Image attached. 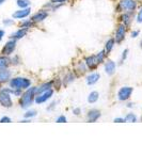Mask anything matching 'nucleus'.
Returning <instances> with one entry per match:
<instances>
[{"label": "nucleus", "mask_w": 142, "mask_h": 160, "mask_svg": "<svg viewBox=\"0 0 142 160\" xmlns=\"http://www.w3.org/2000/svg\"><path fill=\"white\" fill-rule=\"evenodd\" d=\"M31 84V81L27 78L23 77H17V78L12 79L10 81V87L13 90H21V89H28Z\"/></svg>", "instance_id": "2"}, {"label": "nucleus", "mask_w": 142, "mask_h": 160, "mask_svg": "<svg viewBox=\"0 0 142 160\" xmlns=\"http://www.w3.org/2000/svg\"><path fill=\"white\" fill-rule=\"evenodd\" d=\"M11 77V72L7 68H0V82L8 81Z\"/></svg>", "instance_id": "13"}, {"label": "nucleus", "mask_w": 142, "mask_h": 160, "mask_svg": "<svg viewBox=\"0 0 142 160\" xmlns=\"http://www.w3.org/2000/svg\"><path fill=\"white\" fill-rule=\"evenodd\" d=\"M5 0H0V5H2V3L5 2Z\"/></svg>", "instance_id": "39"}, {"label": "nucleus", "mask_w": 142, "mask_h": 160, "mask_svg": "<svg viewBox=\"0 0 142 160\" xmlns=\"http://www.w3.org/2000/svg\"><path fill=\"white\" fill-rule=\"evenodd\" d=\"M73 112H74L75 115H79L80 114V108H75L74 110H73Z\"/></svg>", "instance_id": "36"}, {"label": "nucleus", "mask_w": 142, "mask_h": 160, "mask_svg": "<svg viewBox=\"0 0 142 160\" xmlns=\"http://www.w3.org/2000/svg\"><path fill=\"white\" fill-rule=\"evenodd\" d=\"M66 122V117L64 115H61L57 119V123H65Z\"/></svg>", "instance_id": "28"}, {"label": "nucleus", "mask_w": 142, "mask_h": 160, "mask_svg": "<svg viewBox=\"0 0 142 160\" xmlns=\"http://www.w3.org/2000/svg\"><path fill=\"white\" fill-rule=\"evenodd\" d=\"M17 5L21 9H25L30 5V1L29 0H17Z\"/></svg>", "instance_id": "22"}, {"label": "nucleus", "mask_w": 142, "mask_h": 160, "mask_svg": "<svg viewBox=\"0 0 142 160\" xmlns=\"http://www.w3.org/2000/svg\"><path fill=\"white\" fill-rule=\"evenodd\" d=\"M140 46H141V48H142V41H141V43H140Z\"/></svg>", "instance_id": "40"}, {"label": "nucleus", "mask_w": 142, "mask_h": 160, "mask_svg": "<svg viewBox=\"0 0 142 160\" xmlns=\"http://www.w3.org/2000/svg\"><path fill=\"white\" fill-rule=\"evenodd\" d=\"M106 51L105 50H101V51H99L98 54H96V59H97V62L99 63H103V61H104L105 57H106Z\"/></svg>", "instance_id": "21"}, {"label": "nucleus", "mask_w": 142, "mask_h": 160, "mask_svg": "<svg viewBox=\"0 0 142 160\" xmlns=\"http://www.w3.org/2000/svg\"><path fill=\"white\" fill-rule=\"evenodd\" d=\"M134 89L130 88V87H124V88H121L117 93V98L122 102H124V100H127L129 97L131 96V93H133Z\"/></svg>", "instance_id": "5"}, {"label": "nucleus", "mask_w": 142, "mask_h": 160, "mask_svg": "<svg viewBox=\"0 0 142 160\" xmlns=\"http://www.w3.org/2000/svg\"><path fill=\"white\" fill-rule=\"evenodd\" d=\"M3 35H5V31H3V30H0V41L2 40Z\"/></svg>", "instance_id": "38"}, {"label": "nucleus", "mask_w": 142, "mask_h": 160, "mask_svg": "<svg viewBox=\"0 0 142 160\" xmlns=\"http://www.w3.org/2000/svg\"><path fill=\"white\" fill-rule=\"evenodd\" d=\"M52 93H54L52 89H49V90L40 93V94H38L35 96V103L36 104H43V103H45L46 100H48L52 96Z\"/></svg>", "instance_id": "6"}, {"label": "nucleus", "mask_w": 142, "mask_h": 160, "mask_svg": "<svg viewBox=\"0 0 142 160\" xmlns=\"http://www.w3.org/2000/svg\"><path fill=\"white\" fill-rule=\"evenodd\" d=\"M101 116V112L98 110H91L88 113V121L89 122H96Z\"/></svg>", "instance_id": "15"}, {"label": "nucleus", "mask_w": 142, "mask_h": 160, "mask_svg": "<svg viewBox=\"0 0 142 160\" xmlns=\"http://www.w3.org/2000/svg\"><path fill=\"white\" fill-rule=\"evenodd\" d=\"M36 115V112L34 110H31V111H28L27 113H25V117L26 119H30V117H33Z\"/></svg>", "instance_id": "26"}, {"label": "nucleus", "mask_w": 142, "mask_h": 160, "mask_svg": "<svg viewBox=\"0 0 142 160\" xmlns=\"http://www.w3.org/2000/svg\"><path fill=\"white\" fill-rule=\"evenodd\" d=\"M121 19H122V21L124 23V25L125 26H127V25H129L130 24V16L128 15V14H123L122 15V17H121Z\"/></svg>", "instance_id": "23"}, {"label": "nucleus", "mask_w": 142, "mask_h": 160, "mask_svg": "<svg viewBox=\"0 0 142 160\" xmlns=\"http://www.w3.org/2000/svg\"><path fill=\"white\" fill-rule=\"evenodd\" d=\"M138 35H139V31H134L131 33V38H137Z\"/></svg>", "instance_id": "37"}, {"label": "nucleus", "mask_w": 142, "mask_h": 160, "mask_svg": "<svg viewBox=\"0 0 142 160\" xmlns=\"http://www.w3.org/2000/svg\"><path fill=\"white\" fill-rule=\"evenodd\" d=\"M120 9L125 12H133L137 7L135 0H120Z\"/></svg>", "instance_id": "3"}, {"label": "nucleus", "mask_w": 142, "mask_h": 160, "mask_svg": "<svg viewBox=\"0 0 142 160\" xmlns=\"http://www.w3.org/2000/svg\"><path fill=\"white\" fill-rule=\"evenodd\" d=\"M113 45H114V40H113V38L108 40V42L106 43V46H105V51H106L107 54L111 51V49L113 48Z\"/></svg>", "instance_id": "20"}, {"label": "nucleus", "mask_w": 142, "mask_h": 160, "mask_svg": "<svg viewBox=\"0 0 142 160\" xmlns=\"http://www.w3.org/2000/svg\"><path fill=\"white\" fill-rule=\"evenodd\" d=\"M137 21L139 24H141L142 23V9L139 11V13H138V15H137Z\"/></svg>", "instance_id": "29"}, {"label": "nucleus", "mask_w": 142, "mask_h": 160, "mask_svg": "<svg viewBox=\"0 0 142 160\" xmlns=\"http://www.w3.org/2000/svg\"><path fill=\"white\" fill-rule=\"evenodd\" d=\"M98 92H96V91H93V92H91L90 94H89L88 96V102L90 103V104H94V103L97 102V99H98Z\"/></svg>", "instance_id": "18"}, {"label": "nucleus", "mask_w": 142, "mask_h": 160, "mask_svg": "<svg viewBox=\"0 0 142 160\" xmlns=\"http://www.w3.org/2000/svg\"><path fill=\"white\" fill-rule=\"evenodd\" d=\"M3 24H5V25H12V24H13V21H12V19H5V21H3Z\"/></svg>", "instance_id": "34"}, {"label": "nucleus", "mask_w": 142, "mask_h": 160, "mask_svg": "<svg viewBox=\"0 0 142 160\" xmlns=\"http://www.w3.org/2000/svg\"><path fill=\"white\" fill-rule=\"evenodd\" d=\"M10 64V59L7 57H0V68H7Z\"/></svg>", "instance_id": "19"}, {"label": "nucleus", "mask_w": 142, "mask_h": 160, "mask_svg": "<svg viewBox=\"0 0 142 160\" xmlns=\"http://www.w3.org/2000/svg\"><path fill=\"white\" fill-rule=\"evenodd\" d=\"M32 25H33V21H24V23L21 24V28H26V29H28V28H31Z\"/></svg>", "instance_id": "25"}, {"label": "nucleus", "mask_w": 142, "mask_h": 160, "mask_svg": "<svg viewBox=\"0 0 142 160\" xmlns=\"http://www.w3.org/2000/svg\"><path fill=\"white\" fill-rule=\"evenodd\" d=\"M27 31H28V29H26V28H21V29L17 30L15 33L12 34V38H13L14 40H19V38H24V36L26 35Z\"/></svg>", "instance_id": "16"}, {"label": "nucleus", "mask_w": 142, "mask_h": 160, "mask_svg": "<svg viewBox=\"0 0 142 160\" xmlns=\"http://www.w3.org/2000/svg\"><path fill=\"white\" fill-rule=\"evenodd\" d=\"M51 86H52V82H47V83L42 84V86L38 87V88H35V93L40 94V93L44 92V91L49 90V89H51Z\"/></svg>", "instance_id": "17"}, {"label": "nucleus", "mask_w": 142, "mask_h": 160, "mask_svg": "<svg viewBox=\"0 0 142 160\" xmlns=\"http://www.w3.org/2000/svg\"><path fill=\"white\" fill-rule=\"evenodd\" d=\"M125 121L126 122H136L137 121V117L134 113H128V114L125 116Z\"/></svg>", "instance_id": "24"}, {"label": "nucleus", "mask_w": 142, "mask_h": 160, "mask_svg": "<svg viewBox=\"0 0 142 160\" xmlns=\"http://www.w3.org/2000/svg\"><path fill=\"white\" fill-rule=\"evenodd\" d=\"M0 104L5 108H10L13 105L11 96H10V92L8 90H2L0 92Z\"/></svg>", "instance_id": "4"}, {"label": "nucleus", "mask_w": 142, "mask_h": 160, "mask_svg": "<svg viewBox=\"0 0 142 160\" xmlns=\"http://www.w3.org/2000/svg\"><path fill=\"white\" fill-rule=\"evenodd\" d=\"M68 0H51V3H64Z\"/></svg>", "instance_id": "33"}, {"label": "nucleus", "mask_w": 142, "mask_h": 160, "mask_svg": "<svg viewBox=\"0 0 142 160\" xmlns=\"http://www.w3.org/2000/svg\"><path fill=\"white\" fill-rule=\"evenodd\" d=\"M0 122H1V123H10V122H11V119H10V117H8V116H3V117H1Z\"/></svg>", "instance_id": "30"}, {"label": "nucleus", "mask_w": 142, "mask_h": 160, "mask_svg": "<svg viewBox=\"0 0 142 160\" xmlns=\"http://www.w3.org/2000/svg\"><path fill=\"white\" fill-rule=\"evenodd\" d=\"M105 72L106 74H108L109 76L114 74L115 72V63L113 61H108L105 64Z\"/></svg>", "instance_id": "14"}, {"label": "nucleus", "mask_w": 142, "mask_h": 160, "mask_svg": "<svg viewBox=\"0 0 142 160\" xmlns=\"http://www.w3.org/2000/svg\"><path fill=\"white\" fill-rule=\"evenodd\" d=\"M127 54H128V49H125L124 51H123V54H122V59H121V61L123 62L126 59V57H127ZM121 62V63H122Z\"/></svg>", "instance_id": "31"}, {"label": "nucleus", "mask_w": 142, "mask_h": 160, "mask_svg": "<svg viewBox=\"0 0 142 160\" xmlns=\"http://www.w3.org/2000/svg\"><path fill=\"white\" fill-rule=\"evenodd\" d=\"M16 47V42L15 40H12V41H9L7 44L5 45V47H3L2 49V54H5V56H9V54H11L12 52L14 51V49H15Z\"/></svg>", "instance_id": "8"}, {"label": "nucleus", "mask_w": 142, "mask_h": 160, "mask_svg": "<svg viewBox=\"0 0 142 160\" xmlns=\"http://www.w3.org/2000/svg\"><path fill=\"white\" fill-rule=\"evenodd\" d=\"M99 78H101V75H99L98 73H93V74L89 75V76L87 77V83H88L89 86H93V84H95L98 81Z\"/></svg>", "instance_id": "12"}, {"label": "nucleus", "mask_w": 142, "mask_h": 160, "mask_svg": "<svg viewBox=\"0 0 142 160\" xmlns=\"http://www.w3.org/2000/svg\"><path fill=\"white\" fill-rule=\"evenodd\" d=\"M35 96V88H29L21 96V99H20V106L21 108L26 109L32 104L33 102V98Z\"/></svg>", "instance_id": "1"}, {"label": "nucleus", "mask_w": 142, "mask_h": 160, "mask_svg": "<svg viewBox=\"0 0 142 160\" xmlns=\"http://www.w3.org/2000/svg\"><path fill=\"white\" fill-rule=\"evenodd\" d=\"M48 16V13L44 10L35 13L33 16H32V21H35V23H38V21H43L44 19H46V17Z\"/></svg>", "instance_id": "10"}, {"label": "nucleus", "mask_w": 142, "mask_h": 160, "mask_svg": "<svg viewBox=\"0 0 142 160\" xmlns=\"http://www.w3.org/2000/svg\"><path fill=\"white\" fill-rule=\"evenodd\" d=\"M30 8H25V9H21L19 11H16L15 13H13V18H16V19H20V18H25L27 16H29L30 14Z\"/></svg>", "instance_id": "9"}, {"label": "nucleus", "mask_w": 142, "mask_h": 160, "mask_svg": "<svg viewBox=\"0 0 142 160\" xmlns=\"http://www.w3.org/2000/svg\"><path fill=\"white\" fill-rule=\"evenodd\" d=\"M65 79L66 80H64V84H68V83H70V82H72L73 80H74V76H73L72 74H68V76L65 77Z\"/></svg>", "instance_id": "27"}, {"label": "nucleus", "mask_w": 142, "mask_h": 160, "mask_svg": "<svg viewBox=\"0 0 142 160\" xmlns=\"http://www.w3.org/2000/svg\"><path fill=\"white\" fill-rule=\"evenodd\" d=\"M79 70H80V72H82V73L86 72V65H84V64H82V63L79 64Z\"/></svg>", "instance_id": "32"}, {"label": "nucleus", "mask_w": 142, "mask_h": 160, "mask_svg": "<svg viewBox=\"0 0 142 160\" xmlns=\"http://www.w3.org/2000/svg\"><path fill=\"white\" fill-rule=\"evenodd\" d=\"M126 26L125 25H120L117 29V32H115V40L117 43H121L125 38V33H126V29H125Z\"/></svg>", "instance_id": "7"}, {"label": "nucleus", "mask_w": 142, "mask_h": 160, "mask_svg": "<svg viewBox=\"0 0 142 160\" xmlns=\"http://www.w3.org/2000/svg\"><path fill=\"white\" fill-rule=\"evenodd\" d=\"M115 123H123L125 122V119H121V117H117V119H114Z\"/></svg>", "instance_id": "35"}, {"label": "nucleus", "mask_w": 142, "mask_h": 160, "mask_svg": "<svg viewBox=\"0 0 142 160\" xmlns=\"http://www.w3.org/2000/svg\"><path fill=\"white\" fill-rule=\"evenodd\" d=\"M97 64H98V62H97L96 56H91L86 59V65L88 66L89 68H91V70L96 68Z\"/></svg>", "instance_id": "11"}]
</instances>
